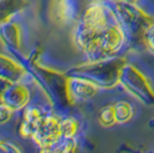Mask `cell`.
<instances>
[{
	"mask_svg": "<svg viewBox=\"0 0 154 153\" xmlns=\"http://www.w3.org/2000/svg\"><path fill=\"white\" fill-rule=\"evenodd\" d=\"M117 1H123V2H132L135 0H117Z\"/></svg>",
	"mask_w": 154,
	"mask_h": 153,
	"instance_id": "5b68a950",
	"label": "cell"
},
{
	"mask_svg": "<svg viewBox=\"0 0 154 153\" xmlns=\"http://www.w3.org/2000/svg\"><path fill=\"white\" fill-rule=\"evenodd\" d=\"M81 24L78 40L88 53L114 55L125 45L124 27L113 9L101 1H93L88 7Z\"/></svg>",
	"mask_w": 154,
	"mask_h": 153,
	"instance_id": "6da1fadb",
	"label": "cell"
},
{
	"mask_svg": "<svg viewBox=\"0 0 154 153\" xmlns=\"http://www.w3.org/2000/svg\"><path fill=\"white\" fill-rule=\"evenodd\" d=\"M98 119L100 124L103 127H113L117 124L116 121V115H115V109H114V104L107 105L100 109Z\"/></svg>",
	"mask_w": 154,
	"mask_h": 153,
	"instance_id": "3957f363",
	"label": "cell"
},
{
	"mask_svg": "<svg viewBox=\"0 0 154 153\" xmlns=\"http://www.w3.org/2000/svg\"><path fill=\"white\" fill-rule=\"evenodd\" d=\"M144 45L151 54H154V22H152L146 28V30L143 33Z\"/></svg>",
	"mask_w": 154,
	"mask_h": 153,
	"instance_id": "277c9868",
	"label": "cell"
},
{
	"mask_svg": "<svg viewBox=\"0 0 154 153\" xmlns=\"http://www.w3.org/2000/svg\"><path fill=\"white\" fill-rule=\"evenodd\" d=\"M114 109H115L116 121H117L119 126H123V124L129 123L135 116L134 105L125 99L114 102Z\"/></svg>",
	"mask_w": 154,
	"mask_h": 153,
	"instance_id": "7a4b0ae2",
	"label": "cell"
}]
</instances>
